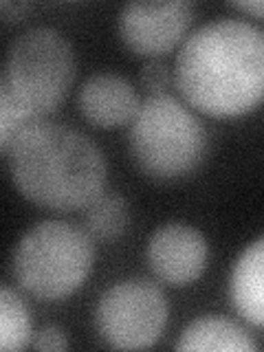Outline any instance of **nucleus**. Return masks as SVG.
<instances>
[{"label":"nucleus","instance_id":"f257e3e1","mask_svg":"<svg viewBox=\"0 0 264 352\" xmlns=\"http://www.w3.org/2000/svg\"><path fill=\"white\" fill-rule=\"evenodd\" d=\"M176 84L207 115L247 113L264 99V31L242 20L196 29L176 60Z\"/></svg>","mask_w":264,"mask_h":352},{"label":"nucleus","instance_id":"f03ea898","mask_svg":"<svg viewBox=\"0 0 264 352\" xmlns=\"http://www.w3.org/2000/svg\"><path fill=\"white\" fill-rule=\"evenodd\" d=\"M5 154L16 187L36 205L80 209L104 194L102 152L73 128L36 121L18 132Z\"/></svg>","mask_w":264,"mask_h":352},{"label":"nucleus","instance_id":"7ed1b4c3","mask_svg":"<svg viewBox=\"0 0 264 352\" xmlns=\"http://www.w3.org/2000/svg\"><path fill=\"white\" fill-rule=\"evenodd\" d=\"M73 49L49 27L29 29L7 51L0 80V148L22 128L44 121L62 104L73 82Z\"/></svg>","mask_w":264,"mask_h":352},{"label":"nucleus","instance_id":"20e7f679","mask_svg":"<svg viewBox=\"0 0 264 352\" xmlns=\"http://www.w3.org/2000/svg\"><path fill=\"white\" fill-rule=\"evenodd\" d=\"M93 258L95 247L88 231L62 220H44L18 242L14 275L22 289L40 300H62L82 286Z\"/></svg>","mask_w":264,"mask_h":352},{"label":"nucleus","instance_id":"39448f33","mask_svg":"<svg viewBox=\"0 0 264 352\" xmlns=\"http://www.w3.org/2000/svg\"><path fill=\"white\" fill-rule=\"evenodd\" d=\"M130 150L139 168L168 181L192 172L205 154V130L179 99L150 95L132 119Z\"/></svg>","mask_w":264,"mask_h":352},{"label":"nucleus","instance_id":"423d86ee","mask_svg":"<svg viewBox=\"0 0 264 352\" xmlns=\"http://www.w3.org/2000/svg\"><path fill=\"white\" fill-rule=\"evenodd\" d=\"M95 319L113 348H150L168 322V304L157 284L135 278L110 286L97 304Z\"/></svg>","mask_w":264,"mask_h":352},{"label":"nucleus","instance_id":"0eeeda50","mask_svg":"<svg viewBox=\"0 0 264 352\" xmlns=\"http://www.w3.org/2000/svg\"><path fill=\"white\" fill-rule=\"evenodd\" d=\"M192 22V5L174 3H130L119 16V33L139 55H159L181 40Z\"/></svg>","mask_w":264,"mask_h":352},{"label":"nucleus","instance_id":"6e6552de","mask_svg":"<svg viewBox=\"0 0 264 352\" xmlns=\"http://www.w3.org/2000/svg\"><path fill=\"white\" fill-rule=\"evenodd\" d=\"M148 260L152 271L172 286H187L201 278L207 262V242L190 225H165L150 238Z\"/></svg>","mask_w":264,"mask_h":352},{"label":"nucleus","instance_id":"1a4fd4ad","mask_svg":"<svg viewBox=\"0 0 264 352\" xmlns=\"http://www.w3.org/2000/svg\"><path fill=\"white\" fill-rule=\"evenodd\" d=\"M139 106L135 88L115 73H97L88 77L80 91L82 115L102 128L128 124L137 117Z\"/></svg>","mask_w":264,"mask_h":352},{"label":"nucleus","instance_id":"9d476101","mask_svg":"<svg viewBox=\"0 0 264 352\" xmlns=\"http://www.w3.org/2000/svg\"><path fill=\"white\" fill-rule=\"evenodd\" d=\"M231 300L247 322L264 326V238L238 258L231 273Z\"/></svg>","mask_w":264,"mask_h":352},{"label":"nucleus","instance_id":"9b49d317","mask_svg":"<svg viewBox=\"0 0 264 352\" xmlns=\"http://www.w3.org/2000/svg\"><path fill=\"white\" fill-rule=\"evenodd\" d=\"M179 350H223V352H251L256 344L238 324L223 317L196 319L183 330Z\"/></svg>","mask_w":264,"mask_h":352},{"label":"nucleus","instance_id":"f8f14e48","mask_svg":"<svg viewBox=\"0 0 264 352\" xmlns=\"http://www.w3.org/2000/svg\"><path fill=\"white\" fill-rule=\"evenodd\" d=\"M84 209V225L88 234L97 240H115L128 229L130 212L128 203L121 196L102 194Z\"/></svg>","mask_w":264,"mask_h":352},{"label":"nucleus","instance_id":"ddd939ff","mask_svg":"<svg viewBox=\"0 0 264 352\" xmlns=\"http://www.w3.org/2000/svg\"><path fill=\"white\" fill-rule=\"evenodd\" d=\"M29 344V315L20 297L5 286L0 291V348L20 350Z\"/></svg>","mask_w":264,"mask_h":352},{"label":"nucleus","instance_id":"4468645a","mask_svg":"<svg viewBox=\"0 0 264 352\" xmlns=\"http://www.w3.org/2000/svg\"><path fill=\"white\" fill-rule=\"evenodd\" d=\"M141 84L146 86V91L150 95H161L165 93V88L170 84V71L165 64L159 62H148L141 69Z\"/></svg>","mask_w":264,"mask_h":352},{"label":"nucleus","instance_id":"2eb2a0df","mask_svg":"<svg viewBox=\"0 0 264 352\" xmlns=\"http://www.w3.org/2000/svg\"><path fill=\"white\" fill-rule=\"evenodd\" d=\"M33 346H36L38 350H66V339H64L60 328L47 326V328H42L40 333L36 335Z\"/></svg>","mask_w":264,"mask_h":352},{"label":"nucleus","instance_id":"dca6fc26","mask_svg":"<svg viewBox=\"0 0 264 352\" xmlns=\"http://www.w3.org/2000/svg\"><path fill=\"white\" fill-rule=\"evenodd\" d=\"M236 9L247 11V14H253L258 18H264V0H247V3H234Z\"/></svg>","mask_w":264,"mask_h":352}]
</instances>
